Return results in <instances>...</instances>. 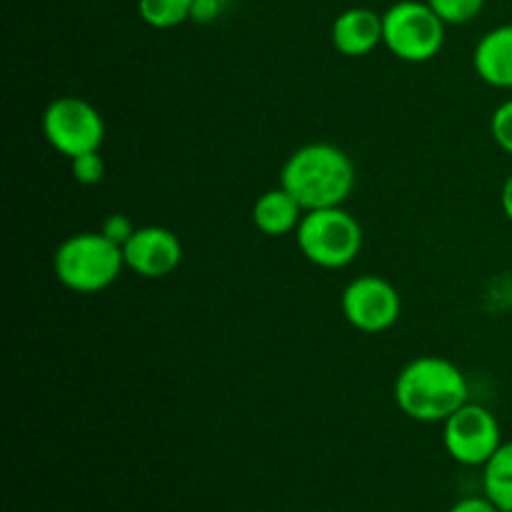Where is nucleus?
<instances>
[{
	"mask_svg": "<svg viewBox=\"0 0 512 512\" xmlns=\"http://www.w3.org/2000/svg\"><path fill=\"white\" fill-rule=\"evenodd\" d=\"M253 225L268 238H283L298 230L305 210L283 185L265 190L253 205Z\"/></svg>",
	"mask_w": 512,
	"mask_h": 512,
	"instance_id": "f8f14e48",
	"label": "nucleus"
},
{
	"mask_svg": "<svg viewBox=\"0 0 512 512\" xmlns=\"http://www.w3.org/2000/svg\"><path fill=\"white\" fill-rule=\"evenodd\" d=\"M445 28L425 0H398L383 13V45L403 63H428L443 50Z\"/></svg>",
	"mask_w": 512,
	"mask_h": 512,
	"instance_id": "39448f33",
	"label": "nucleus"
},
{
	"mask_svg": "<svg viewBox=\"0 0 512 512\" xmlns=\"http://www.w3.org/2000/svg\"><path fill=\"white\" fill-rule=\"evenodd\" d=\"M483 490L500 512H512V443L500 445L483 465Z\"/></svg>",
	"mask_w": 512,
	"mask_h": 512,
	"instance_id": "ddd939ff",
	"label": "nucleus"
},
{
	"mask_svg": "<svg viewBox=\"0 0 512 512\" xmlns=\"http://www.w3.org/2000/svg\"><path fill=\"white\" fill-rule=\"evenodd\" d=\"M280 185L303 210L340 208L355 188V165L333 143H308L288 155L280 170Z\"/></svg>",
	"mask_w": 512,
	"mask_h": 512,
	"instance_id": "f03ea898",
	"label": "nucleus"
},
{
	"mask_svg": "<svg viewBox=\"0 0 512 512\" xmlns=\"http://www.w3.org/2000/svg\"><path fill=\"white\" fill-rule=\"evenodd\" d=\"M70 170H73V178L80 185H95L105 178V163L100 158V150L95 153L78 155V158L70 160Z\"/></svg>",
	"mask_w": 512,
	"mask_h": 512,
	"instance_id": "f3484780",
	"label": "nucleus"
},
{
	"mask_svg": "<svg viewBox=\"0 0 512 512\" xmlns=\"http://www.w3.org/2000/svg\"><path fill=\"white\" fill-rule=\"evenodd\" d=\"M498 418L485 405L465 403L443 423V445L450 458L468 468H480L503 445Z\"/></svg>",
	"mask_w": 512,
	"mask_h": 512,
	"instance_id": "0eeeda50",
	"label": "nucleus"
},
{
	"mask_svg": "<svg viewBox=\"0 0 512 512\" xmlns=\"http://www.w3.org/2000/svg\"><path fill=\"white\" fill-rule=\"evenodd\" d=\"M473 68L483 83L512 90V23L488 30L473 50Z\"/></svg>",
	"mask_w": 512,
	"mask_h": 512,
	"instance_id": "9b49d317",
	"label": "nucleus"
},
{
	"mask_svg": "<svg viewBox=\"0 0 512 512\" xmlns=\"http://www.w3.org/2000/svg\"><path fill=\"white\" fill-rule=\"evenodd\" d=\"M448 512H500V508L493 503V500H488L483 495V498H463Z\"/></svg>",
	"mask_w": 512,
	"mask_h": 512,
	"instance_id": "aec40b11",
	"label": "nucleus"
},
{
	"mask_svg": "<svg viewBox=\"0 0 512 512\" xmlns=\"http://www.w3.org/2000/svg\"><path fill=\"white\" fill-rule=\"evenodd\" d=\"M43 135L68 160L103 148L105 120L95 105L78 95H60L43 110Z\"/></svg>",
	"mask_w": 512,
	"mask_h": 512,
	"instance_id": "423d86ee",
	"label": "nucleus"
},
{
	"mask_svg": "<svg viewBox=\"0 0 512 512\" xmlns=\"http://www.w3.org/2000/svg\"><path fill=\"white\" fill-rule=\"evenodd\" d=\"M123 270H128L123 248L103 235V230L70 235L53 255V273L58 283L80 295L110 288Z\"/></svg>",
	"mask_w": 512,
	"mask_h": 512,
	"instance_id": "7ed1b4c3",
	"label": "nucleus"
},
{
	"mask_svg": "<svg viewBox=\"0 0 512 512\" xmlns=\"http://www.w3.org/2000/svg\"><path fill=\"white\" fill-rule=\"evenodd\" d=\"M103 235H108L110 240H113V243H118L120 248H123L125 243H128V238L130 235L135 233V225L130 223L128 218H125V215H120V213H115V215H110L108 220H105L103 223Z\"/></svg>",
	"mask_w": 512,
	"mask_h": 512,
	"instance_id": "a211bd4d",
	"label": "nucleus"
},
{
	"mask_svg": "<svg viewBox=\"0 0 512 512\" xmlns=\"http://www.w3.org/2000/svg\"><path fill=\"white\" fill-rule=\"evenodd\" d=\"M195 0H138V15L155 30H170L193 20Z\"/></svg>",
	"mask_w": 512,
	"mask_h": 512,
	"instance_id": "4468645a",
	"label": "nucleus"
},
{
	"mask_svg": "<svg viewBox=\"0 0 512 512\" xmlns=\"http://www.w3.org/2000/svg\"><path fill=\"white\" fill-rule=\"evenodd\" d=\"M448 25H465L478 18L485 0H425Z\"/></svg>",
	"mask_w": 512,
	"mask_h": 512,
	"instance_id": "2eb2a0df",
	"label": "nucleus"
},
{
	"mask_svg": "<svg viewBox=\"0 0 512 512\" xmlns=\"http://www.w3.org/2000/svg\"><path fill=\"white\" fill-rule=\"evenodd\" d=\"M500 208H503L505 218L512 223V173L508 175V180L503 183V190H500Z\"/></svg>",
	"mask_w": 512,
	"mask_h": 512,
	"instance_id": "412c9836",
	"label": "nucleus"
},
{
	"mask_svg": "<svg viewBox=\"0 0 512 512\" xmlns=\"http://www.w3.org/2000/svg\"><path fill=\"white\" fill-rule=\"evenodd\" d=\"M125 268L140 278H165L183 263V243L173 230L163 225H143L135 228L128 243L123 245Z\"/></svg>",
	"mask_w": 512,
	"mask_h": 512,
	"instance_id": "1a4fd4ad",
	"label": "nucleus"
},
{
	"mask_svg": "<svg viewBox=\"0 0 512 512\" xmlns=\"http://www.w3.org/2000/svg\"><path fill=\"white\" fill-rule=\"evenodd\" d=\"M228 0H195L193 3V20L198 23H210L225 10Z\"/></svg>",
	"mask_w": 512,
	"mask_h": 512,
	"instance_id": "6ab92c4d",
	"label": "nucleus"
},
{
	"mask_svg": "<svg viewBox=\"0 0 512 512\" xmlns=\"http://www.w3.org/2000/svg\"><path fill=\"white\" fill-rule=\"evenodd\" d=\"M490 135L500 150L512 155V98L500 103L490 115Z\"/></svg>",
	"mask_w": 512,
	"mask_h": 512,
	"instance_id": "dca6fc26",
	"label": "nucleus"
},
{
	"mask_svg": "<svg viewBox=\"0 0 512 512\" xmlns=\"http://www.w3.org/2000/svg\"><path fill=\"white\" fill-rule=\"evenodd\" d=\"M395 403L415 423H445L455 410L470 403L463 370L440 355L410 360L395 378Z\"/></svg>",
	"mask_w": 512,
	"mask_h": 512,
	"instance_id": "f257e3e1",
	"label": "nucleus"
},
{
	"mask_svg": "<svg viewBox=\"0 0 512 512\" xmlns=\"http://www.w3.org/2000/svg\"><path fill=\"white\" fill-rule=\"evenodd\" d=\"M340 308H343L345 320L355 330L378 335L398 323L400 313H403V300L390 280L365 273L345 285L343 295H340Z\"/></svg>",
	"mask_w": 512,
	"mask_h": 512,
	"instance_id": "6e6552de",
	"label": "nucleus"
},
{
	"mask_svg": "<svg viewBox=\"0 0 512 512\" xmlns=\"http://www.w3.org/2000/svg\"><path fill=\"white\" fill-rule=\"evenodd\" d=\"M295 240L305 258L323 270H343L358 260L363 250V225L340 208L308 210L295 230Z\"/></svg>",
	"mask_w": 512,
	"mask_h": 512,
	"instance_id": "20e7f679",
	"label": "nucleus"
},
{
	"mask_svg": "<svg viewBox=\"0 0 512 512\" xmlns=\"http://www.w3.org/2000/svg\"><path fill=\"white\" fill-rule=\"evenodd\" d=\"M333 48L345 58H365L383 45V15L373 8H348L333 20L330 28Z\"/></svg>",
	"mask_w": 512,
	"mask_h": 512,
	"instance_id": "9d476101",
	"label": "nucleus"
}]
</instances>
